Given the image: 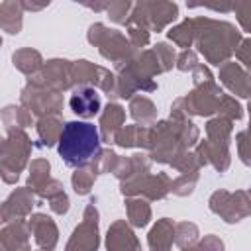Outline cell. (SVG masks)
Segmentation results:
<instances>
[{
  "mask_svg": "<svg viewBox=\"0 0 251 251\" xmlns=\"http://www.w3.org/2000/svg\"><path fill=\"white\" fill-rule=\"evenodd\" d=\"M100 151V137L96 126L90 122H67L63 126L57 153L69 167L86 165Z\"/></svg>",
  "mask_w": 251,
  "mask_h": 251,
  "instance_id": "6da1fadb",
  "label": "cell"
},
{
  "mask_svg": "<svg viewBox=\"0 0 251 251\" xmlns=\"http://www.w3.org/2000/svg\"><path fill=\"white\" fill-rule=\"evenodd\" d=\"M69 104H71V108H73L75 114H78L82 118H92L100 110V96H98V92L94 88L80 86V88H76L71 94Z\"/></svg>",
  "mask_w": 251,
  "mask_h": 251,
  "instance_id": "7a4b0ae2",
  "label": "cell"
}]
</instances>
